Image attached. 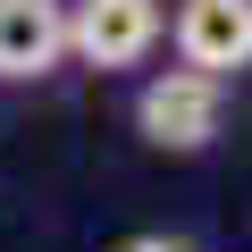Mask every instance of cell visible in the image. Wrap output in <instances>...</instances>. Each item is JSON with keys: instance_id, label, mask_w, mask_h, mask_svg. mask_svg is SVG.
Segmentation results:
<instances>
[{"instance_id": "3957f363", "label": "cell", "mask_w": 252, "mask_h": 252, "mask_svg": "<svg viewBox=\"0 0 252 252\" xmlns=\"http://www.w3.org/2000/svg\"><path fill=\"white\" fill-rule=\"evenodd\" d=\"M168 59L219 84L252 76V0H168Z\"/></svg>"}, {"instance_id": "5b68a950", "label": "cell", "mask_w": 252, "mask_h": 252, "mask_svg": "<svg viewBox=\"0 0 252 252\" xmlns=\"http://www.w3.org/2000/svg\"><path fill=\"white\" fill-rule=\"evenodd\" d=\"M109 252H202L193 235H168V227H152V235H118Z\"/></svg>"}, {"instance_id": "6da1fadb", "label": "cell", "mask_w": 252, "mask_h": 252, "mask_svg": "<svg viewBox=\"0 0 252 252\" xmlns=\"http://www.w3.org/2000/svg\"><path fill=\"white\" fill-rule=\"evenodd\" d=\"M135 93H126V126H135V143L143 152H160V160H202V152H219V135H227V101H235V84H219V76H202V67H143V76H126Z\"/></svg>"}, {"instance_id": "277c9868", "label": "cell", "mask_w": 252, "mask_h": 252, "mask_svg": "<svg viewBox=\"0 0 252 252\" xmlns=\"http://www.w3.org/2000/svg\"><path fill=\"white\" fill-rule=\"evenodd\" d=\"M67 76V0H0V93H42Z\"/></svg>"}, {"instance_id": "7a4b0ae2", "label": "cell", "mask_w": 252, "mask_h": 252, "mask_svg": "<svg viewBox=\"0 0 252 252\" xmlns=\"http://www.w3.org/2000/svg\"><path fill=\"white\" fill-rule=\"evenodd\" d=\"M168 51V0H67V67L126 84Z\"/></svg>"}]
</instances>
